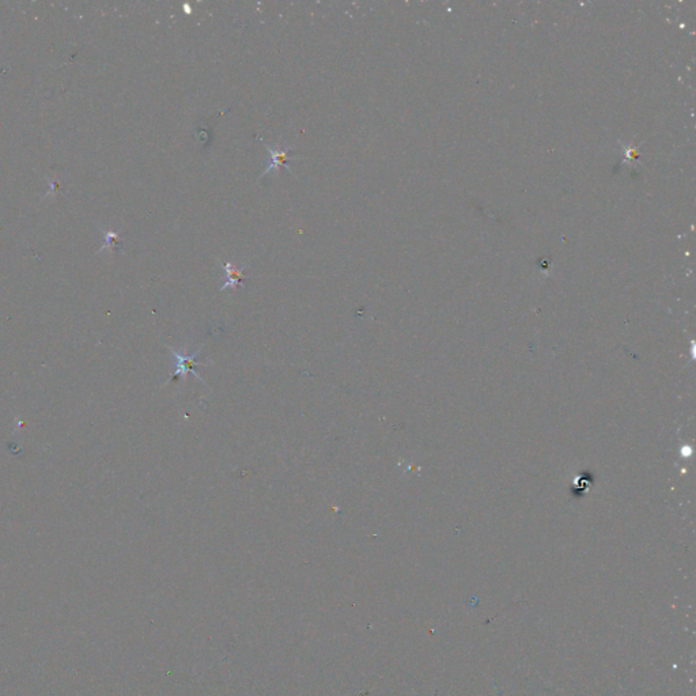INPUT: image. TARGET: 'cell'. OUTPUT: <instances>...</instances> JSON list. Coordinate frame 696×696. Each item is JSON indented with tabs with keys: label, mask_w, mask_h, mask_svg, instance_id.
I'll list each match as a JSON object with an SVG mask.
<instances>
[{
	"label": "cell",
	"mask_w": 696,
	"mask_h": 696,
	"mask_svg": "<svg viewBox=\"0 0 696 696\" xmlns=\"http://www.w3.org/2000/svg\"><path fill=\"white\" fill-rule=\"evenodd\" d=\"M169 350H170V353L173 354L175 360H176V371L173 373V377H172L169 381H175V380H179V378H180V380H185V378H186V376H188L189 373H192V374H193V376H196L199 380H202V377H200V376L196 373V370H195L198 366H200L199 363H196V362H195V358H196V357H198V354L200 353V348H199L198 351L192 353V354H184L182 351H176V350H175V348H172V347H169Z\"/></svg>",
	"instance_id": "cell-1"
},
{
	"label": "cell",
	"mask_w": 696,
	"mask_h": 696,
	"mask_svg": "<svg viewBox=\"0 0 696 696\" xmlns=\"http://www.w3.org/2000/svg\"><path fill=\"white\" fill-rule=\"evenodd\" d=\"M222 267L226 272V282L222 285L221 292H224L226 289H236L237 286H245L243 283L244 280L247 279V276H245V273H244L245 267L237 268L231 263H226L225 266H222Z\"/></svg>",
	"instance_id": "cell-3"
},
{
	"label": "cell",
	"mask_w": 696,
	"mask_h": 696,
	"mask_svg": "<svg viewBox=\"0 0 696 696\" xmlns=\"http://www.w3.org/2000/svg\"><path fill=\"white\" fill-rule=\"evenodd\" d=\"M261 143L270 151L272 159H271L270 165L266 168V170L263 172V175L260 177L267 176V173H270L272 170H276L279 168H286L287 170L292 172V168L289 165V162L292 161V149H287V147H283V149H271L270 146H267L264 142H261Z\"/></svg>",
	"instance_id": "cell-2"
}]
</instances>
